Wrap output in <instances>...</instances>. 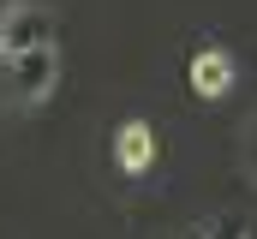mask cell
<instances>
[{
    "mask_svg": "<svg viewBox=\"0 0 257 239\" xmlns=\"http://www.w3.org/2000/svg\"><path fill=\"white\" fill-rule=\"evenodd\" d=\"M54 84H60V54H54V42H48V48H24V54H0V102L36 108V102L54 96Z\"/></svg>",
    "mask_w": 257,
    "mask_h": 239,
    "instance_id": "obj_1",
    "label": "cell"
},
{
    "mask_svg": "<svg viewBox=\"0 0 257 239\" xmlns=\"http://www.w3.org/2000/svg\"><path fill=\"white\" fill-rule=\"evenodd\" d=\"M48 42H54V12L42 0L0 6V54H24V48H48Z\"/></svg>",
    "mask_w": 257,
    "mask_h": 239,
    "instance_id": "obj_2",
    "label": "cell"
},
{
    "mask_svg": "<svg viewBox=\"0 0 257 239\" xmlns=\"http://www.w3.org/2000/svg\"><path fill=\"white\" fill-rule=\"evenodd\" d=\"M114 162H120L126 174H144V168L156 162V132H150L144 120H126V126L114 132Z\"/></svg>",
    "mask_w": 257,
    "mask_h": 239,
    "instance_id": "obj_3",
    "label": "cell"
},
{
    "mask_svg": "<svg viewBox=\"0 0 257 239\" xmlns=\"http://www.w3.org/2000/svg\"><path fill=\"white\" fill-rule=\"evenodd\" d=\"M186 78H192V90H197V96H221V90L233 84V60L221 54V48H192Z\"/></svg>",
    "mask_w": 257,
    "mask_h": 239,
    "instance_id": "obj_4",
    "label": "cell"
},
{
    "mask_svg": "<svg viewBox=\"0 0 257 239\" xmlns=\"http://www.w3.org/2000/svg\"><path fill=\"white\" fill-rule=\"evenodd\" d=\"M209 239H251V227H245L239 215H221V221H215V233H209Z\"/></svg>",
    "mask_w": 257,
    "mask_h": 239,
    "instance_id": "obj_5",
    "label": "cell"
},
{
    "mask_svg": "<svg viewBox=\"0 0 257 239\" xmlns=\"http://www.w3.org/2000/svg\"><path fill=\"white\" fill-rule=\"evenodd\" d=\"M245 162H251V174H257V114H251V126H245Z\"/></svg>",
    "mask_w": 257,
    "mask_h": 239,
    "instance_id": "obj_6",
    "label": "cell"
}]
</instances>
